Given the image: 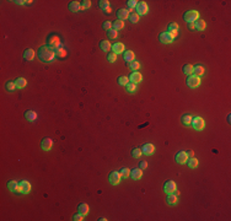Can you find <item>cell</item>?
Wrapping results in <instances>:
<instances>
[{
    "label": "cell",
    "mask_w": 231,
    "mask_h": 221,
    "mask_svg": "<svg viewBox=\"0 0 231 221\" xmlns=\"http://www.w3.org/2000/svg\"><path fill=\"white\" fill-rule=\"evenodd\" d=\"M38 59L43 63H51L55 58V49H53L49 46H42L37 52Z\"/></svg>",
    "instance_id": "6da1fadb"
},
{
    "label": "cell",
    "mask_w": 231,
    "mask_h": 221,
    "mask_svg": "<svg viewBox=\"0 0 231 221\" xmlns=\"http://www.w3.org/2000/svg\"><path fill=\"white\" fill-rule=\"evenodd\" d=\"M183 19H185V21L188 22V23H193L199 19V13L195 11V10H189V11H187V13H185Z\"/></svg>",
    "instance_id": "7a4b0ae2"
},
{
    "label": "cell",
    "mask_w": 231,
    "mask_h": 221,
    "mask_svg": "<svg viewBox=\"0 0 231 221\" xmlns=\"http://www.w3.org/2000/svg\"><path fill=\"white\" fill-rule=\"evenodd\" d=\"M47 42H48V46L52 47L53 49H57L60 47V39L57 34H49L48 38H47Z\"/></svg>",
    "instance_id": "3957f363"
},
{
    "label": "cell",
    "mask_w": 231,
    "mask_h": 221,
    "mask_svg": "<svg viewBox=\"0 0 231 221\" xmlns=\"http://www.w3.org/2000/svg\"><path fill=\"white\" fill-rule=\"evenodd\" d=\"M191 125H192V127H193L195 130H202V129H204V127H205V122H204L203 118H200V117H194V118H192Z\"/></svg>",
    "instance_id": "277c9868"
},
{
    "label": "cell",
    "mask_w": 231,
    "mask_h": 221,
    "mask_svg": "<svg viewBox=\"0 0 231 221\" xmlns=\"http://www.w3.org/2000/svg\"><path fill=\"white\" fill-rule=\"evenodd\" d=\"M186 82H187V85L191 87V88H194V87H198V86H199L200 79H199V76L192 74V75H189V76L187 77V81H186Z\"/></svg>",
    "instance_id": "5b68a950"
},
{
    "label": "cell",
    "mask_w": 231,
    "mask_h": 221,
    "mask_svg": "<svg viewBox=\"0 0 231 221\" xmlns=\"http://www.w3.org/2000/svg\"><path fill=\"white\" fill-rule=\"evenodd\" d=\"M135 11H137V14L140 16V15H146L147 11H149V8H147V4L145 1H138L137 6H135Z\"/></svg>",
    "instance_id": "8992f818"
},
{
    "label": "cell",
    "mask_w": 231,
    "mask_h": 221,
    "mask_svg": "<svg viewBox=\"0 0 231 221\" xmlns=\"http://www.w3.org/2000/svg\"><path fill=\"white\" fill-rule=\"evenodd\" d=\"M173 36L171 34V33H169V32H162V33H160V36H159V41L161 42V43H164V44H169V43H171V42L173 41Z\"/></svg>",
    "instance_id": "52a82bcc"
},
{
    "label": "cell",
    "mask_w": 231,
    "mask_h": 221,
    "mask_svg": "<svg viewBox=\"0 0 231 221\" xmlns=\"http://www.w3.org/2000/svg\"><path fill=\"white\" fill-rule=\"evenodd\" d=\"M121 173L119 172H117V171H113V172H111L110 173V176H108V181H110V183L112 184V186H116V184H118L121 182Z\"/></svg>",
    "instance_id": "ba28073f"
},
{
    "label": "cell",
    "mask_w": 231,
    "mask_h": 221,
    "mask_svg": "<svg viewBox=\"0 0 231 221\" xmlns=\"http://www.w3.org/2000/svg\"><path fill=\"white\" fill-rule=\"evenodd\" d=\"M175 160H176V162H177V163H180V165H185V163L187 162V160H188V155H187V152H186V151H180V152H177V154H176Z\"/></svg>",
    "instance_id": "9c48e42d"
},
{
    "label": "cell",
    "mask_w": 231,
    "mask_h": 221,
    "mask_svg": "<svg viewBox=\"0 0 231 221\" xmlns=\"http://www.w3.org/2000/svg\"><path fill=\"white\" fill-rule=\"evenodd\" d=\"M176 189H177V186H176V183L173 181H167L166 183L164 184V192L167 193V194L173 193Z\"/></svg>",
    "instance_id": "30bf717a"
},
{
    "label": "cell",
    "mask_w": 231,
    "mask_h": 221,
    "mask_svg": "<svg viewBox=\"0 0 231 221\" xmlns=\"http://www.w3.org/2000/svg\"><path fill=\"white\" fill-rule=\"evenodd\" d=\"M53 146V140L51 138H44L41 142V147H42V150L44 151H49Z\"/></svg>",
    "instance_id": "8fae6325"
},
{
    "label": "cell",
    "mask_w": 231,
    "mask_h": 221,
    "mask_svg": "<svg viewBox=\"0 0 231 221\" xmlns=\"http://www.w3.org/2000/svg\"><path fill=\"white\" fill-rule=\"evenodd\" d=\"M129 81L130 82H133V83H138V82H140L141 80H143V76H141V74L140 73H138V71H133L132 74L129 75Z\"/></svg>",
    "instance_id": "7c38bea8"
},
{
    "label": "cell",
    "mask_w": 231,
    "mask_h": 221,
    "mask_svg": "<svg viewBox=\"0 0 231 221\" xmlns=\"http://www.w3.org/2000/svg\"><path fill=\"white\" fill-rule=\"evenodd\" d=\"M29 190H31V184H29V182L21 181L20 182V193L27 194V193H29Z\"/></svg>",
    "instance_id": "4fadbf2b"
},
{
    "label": "cell",
    "mask_w": 231,
    "mask_h": 221,
    "mask_svg": "<svg viewBox=\"0 0 231 221\" xmlns=\"http://www.w3.org/2000/svg\"><path fill=\"white\" fill-rule=\"evenodd\" d=\"M8 189L14 193H20V183H17L16 181H10L8 182Z\"/></svg>",
    "instance_id": "5bb4252c"
},
{
    "label": "cell",
    "mask_w": 231,
    "mask_h": 221,
    "mask_svg": "<svg viewBox=\"0 0 231 221\" xmlns=\"http://www.w3.org/2000/svg\"><path fill=\"white\" fill-rule=\"evenodd\" d=\"M129 176L132 177V180L138 181V180H140V178H141V176H143V171H141L140 168H134V170L130 171Z\"/></svg>",
    "instance_id": "9a60e30c"
},
{
    "label": "cell",
    "mask_w": 231,
    "mask_h": 221,
    "mask_svg": "<svg viewBox=\"0 0 231 221\" xmlns=\"http://www.w3.org/2000/svg\"><path fill=\"white\" fill-rule=\"evenodd\" d=\"M154 151H155V147H154L152 144H144L143 147H141V152L147 155V156H149V155H152Z\"/></svg>",
    "instance_id": "2e32d148"
},
{
    "label": "cell",
    "mask_w": 231,
    "mask_h": 221,
    "mask_svg": "<svg viewBox=\"0 0 231 221\" xmlns=\"http://www.w3.org/2000/svg\"><path fill=\"white\" fill-rule=\"evenodd\" d=\"M167 32L172 34L173 37H176V36L178 34V25H177L176 22L170 23V25H169V27H167Z\"/></svg>",
    "instance_id": "e0dca14e"
},
{
    "label": "cell",
    "mask_w": 231,
    "mask_h": 221,
    "mask_svg": "<svg viewBox=\"0 0 231 221\" xmlns=\"http://www.w3.org/2000/svg\"><path fill=\"white\" fill-rule=\"evenodd\" d=\"M117 16H118V20H121V21L126 20V19H128V17H129V10H127V9H119V10L117 11Z\"/></svg>",
    "instance_id": "ac0fdd59"
},
{
    "label": "cell",
    "mask_w": 231,
    "mask_h": 221,
    "mask_svg": "<svg viewBox=\"0 0 231 221\" xmlns=\"http://www.w3.org/2000/svg\"><path fill=\"white\" fill-rule=\"evenodd\" d=\"M25 118L28 122H34L37 119V113L34 111H26L25 112Z\"/></svg>",
    "instance_id": "d6986e66"
},
{
    "label": "cell",
    "mask_w": 231,
    "mask_h": 221,
    "mask_svg": "<svg viewBox=\"0 0 231 221\" xmlns=\"http://www.w3.org/2000/svg\"><path fill=\"white\" fill-rule=\"evenodd\" d=\"M123 59H124V62L128 63V64L132 63L134 60V53L132 51H126L124 54H123Z\"/></svg>",
    "instance_id": "ffe728a7"
},
{
    "label": "cell",
    "mask_w": 231,
    "mask_h": 221,
    "mask_svg": "<svg viewBox=\"0 0 231 221\" xmlns=\"http://www.w3.org/2000/svg\"><path fill=\"white\" fill-rule=\"evenodd\" d=\"M112 51L116 54H121V53H124V44L123 43H114L112 46Z\"/></svg>",
    "instance_id": "44dd1931"
},
{
    "label": "cell",
    "mask_w": 231,
    "mask_h": 221,
    "mask_svg": "<svg viewBox=\"0 0 231 221\" xmlns=\"http://www.w3.org/2000/svg\"><path fill=\"white\" fill-rule=\"evenodd\" d=\"M69 10L72 11V13H78L79 10H81V6H80V3L78 1H70L69 4Z\"/></svg>",
    "instance_id": "7402d4cb"
},
{
    "label": "cell",
    "mask_w": 231,
    "mask_h": 221,
    "mask_svg": "<svg viewBox=\"0 0 231 221\" xmlns=\"http://www.w3.org/2000/svg\"><path fill=\"white\" fill-rule=\"evenodd\" d=\"M34 58V51L33 49H26L25 52H23V59L27 62L32 60V59Z\"/></svg>",
    "instance_id": "603a6c76"
},
{
    "label": "cell",
    "mask_w": 231,
    "mask_h": 221,
    "mask_svg": "<svg viewBox=\"0 0 231 221\" xmlns=\"http://www.w3.org/2000/svg\"><path fill=\"white\" fill-rule=\"evenodd\" d=\"M100 48H101L103 52H110L112 49V46L108 41H101L100 42Z\"/></svg>",
    "instance_id": "cb8c5ba5"
},
{
    "label": "cell",
    "mask_w": 231,
    "mask_h": 221,
    "mask_svg": "<svg viewBox=\"0 0 231 221\" xmlns=\"http://www.w3.org/2000/svg\"><path fill=\"white\" fill-rule=\"evenodd\" d=\"M187 165H188V167L189 168H195V167L198 166V160L195 159L194 156H192V157H188V160H187V162H186Z\"/></svg>",
    "instance_id": "d4e9b609"
},
{
    "label": "cell",
    "mask_w": 231,
    "mask_h": 221,
    "mask_svg": "<svg viewBox=\"0 0 231 221\" xmlns=\"http://www.w3.org/2000/svg\"><path fill=\"white\" fill-rule=\"evenodd\" d=\"M194 26H195V29H198V31H204V28H205V22H204V20H197L194 22Z\"/></svg>",
    "instance_id": "484cf974"
},
{
    "label": "cell",
    "mask_w": 231,
    "mask_h": 221,
    "mask_svg": "<svg viewBox=\"0 0 231 221\" xmlns=\"http://www.w3.org/2000/svg\"><path fill=\"white\" fill-rule=\"evenodd\" d=\"M166 201H167V204H170V205H175L176 203H177V195L175 193H170L167 195Z\"/></svg>",
    "instance_id": "4316f807"
},
{
    "label": "cell",
    "mask_w": 231,
    "mask_h": 221,
    "mask_svg": "<svg viewBox=\"0 0 231 221\" xmlns=\"http://www.w3.org/2000/svg\"><path fill=\"white\" fill-rule=\"evenodd\" d=\"M15 83H16V87L17 88H23V87L26 86L27 81H26V79H23V77H19V79L15 80Z\"/></svg>",
    "instance_id": "83f0119b"
},
{
    "label": "cell",
    "mask_w": 231,
    "mask_h": 221,
    "mask_svg": "<svg viewBox=\"0 0 231 221\" xmlns=\"http://www.w3.org/2000/svg\"><path fill=\"white\" fill-rule=\"evenodd\" d=\"M182 71H183V74H185V75H188L189 76V75L193 74V67H192L191 64H186L185 67L182 68Z\"/></svg>",
    "instance_id": "f1b7e54d"
},
{
    "label": "cell",
    "mask_w": 231,
    "mask_h": 221,
    "mask_svg": "<svg viewBox=\"0 0 231 221\" xmlns=\"http://www.w3.org/2000/svg\"><path fill=\"white\" fill-rule=\"evenodd\" d=\"M124 27V22L121 21V20H116L114 22H112V28L118 31V29H122Z\"/></svg>",
    "instance_id": "f546056e"
},
{
    "label": "cell",
    "mask_w": 231,
    "mask_h": 221,
    "mask_svg": "<svg viewBox=\"0 0 231 221\" xmlns=\"http://www.w3.org/2000/svg\"><path fill=\"white\" fill-rule=\"evenodd\" d=\"M193 73H194V75H197V76L203 75V74H204V68L202 67V65H194Z\"/></svg>",
    "instance_id": "4dcf8cb0"
},
{
    "label": "cell",
    "mask_w": 231,
    "mask_h": 221,
    "mask_svg": "<svg viewBox=\"0 0 231 221\" xmlns=\"http://www.w3.org/2000/svg\"><path fill=\"white\" fill-rule=\"evenodd\" d=\"M79 213L82 214L84 216H85V215H87V213H88V205L86 204V203H82V204L79 205Z\"/></svg>",
    "instance_id": "1f68e13d"
},
{
    "label": "cell",
    "mask_w": 231,
    "mask_h": 221,
    "mask_svg": "<svg viewBox=\"0 0 231 221\" xmlns=\"http://www.w3.org/2000/svg\"><path fill=\"white\" fill-rule=\"evenodd\" d=\"M98 6L101 8L103 11L108 10L110 9V1H107V0H100V1H98Z\"/></svg>",
    "instance_id": "d6a6232c"
},
{
    "label": "cell",
    "mask_w": 231,
    "mask_h": 221,
    "mask_svg": "<svg viewBox=\"0 0 231 221\" xmlns=\"http://www.w3.org/2000/svg\"><path fill=\"white\" fill-rule=\"evenodd\" d=\"M126 87H127V91H128L129 93H133V92H135V91H137V83L128 82Z\"/></svg>",
    "instance_id": "836d02e7"
},
{
    "label": "cell",
    "mask_w": 231,
    "mask_h": 221,
    "mask_svg": "<svg viewBox=\"0 0 231 221\" xmlns=\"http://www.w3.org/2000/svg\"><path fill=\"white\" fill-rule=\"evenodd\" d=\"M128 19H129V21L132 22V23H137L139 21V15L137 13H132V14H129Z\"/></svg>",
    "instance_id": "e575fe53"
},
{
    "label": "cell",
    "mask_w": 231,
    "mask_h": 221,
    "mask_svg": "<svg viewBox=\"0 0 231 221\" xmlns=\"http://www.w3.org/2000/svg\"><path fill=\"white\" fill-rule=\"evenodd\" d=\"M129 82V79L127 76H119L118 77V83L122 86H127V83Z\"/></svg>",
    "instance_id": "d590c367"
},
{
    "label": "cell",
    "mask_w": 231,
    "mask_h": 221,
    "mask_svg": "<svg viewBox=\"0 0 231 221\" xmlns=\"http://www.w3.org/2000/svg\"><path fill=\"white\" fill-rule=\"evenodd\" d=\"M80 6L82 10H86L91 6V1L90 0H82V1H80Z\"/></svg>",
    "instance_id": "8d00e7d4"
},
{
    "label": "cell",
    "mask_w": 231,
    "mask_h": 221,
    "mask_svg": "<svg viewBox=\"0 0 231 221\" xmlns=\"http://www.w3.org/2000/svg\"><path fill=\"white\" fill-rule=\"evenodd\" d=\"M107 34H108V38H111V39H114V38L118 37L117 31H116V29H113V28L108 29V31H107Z\"/></svg>",
    "instance_id": "74e56055"
},
{
    "label": "cell",
    "mask_w": 231,
    "mask_h": 221,
    "mask_svg": "<svg viewBox=\"0 0 231 221\" xmlns=\"http://www.w3.org/2000/svg\"><path fill=\"white\" fill-rule=\"evenodd\" d=\"M139 68H140V64H139L138 62L133 60L132 63H129V69H130V70H133V71H137Z\"/></svg>",
    "instance_id": "f35d334b"
},
{
    "label": "cell",
    "mask_w": 231,
    "mask_h": 221,
    "mask_svg": "<svg viewBox=\"0 0 231 221\" xmlns=\"http://www.w3.org/2000/svg\"><path fill=\"white\" fill-rule=\"evenodd\" d=\"M5 88H6L8 91H14L15 88H16V83L13 82V81H8L6 85H5Z\"/></svg>",
    "instance_id": "ab89813d"
},
{
    "label": "cell",
    "mask_w": 231,
    "mask_h": 221,
    "mask_svg": "<svg viewBox=\"0 0 231 221\" xmlns=\"http://www.w3.org/2000/svg\"><path fill=\"white\" fill-rule=\"evenodd\" d=\"M107 59H108L110 63H114L117 60V54H116V53H113V52H110L108 54H107Z\"/></svg>",
    "instance_id": "60d3db41"
},
{
    "label": "cell",
    "mask_w": 231,
    "mask_h": 221,
    "mask_svg": "<svg viewBox=\"0 0 231 221\" xmlns=\"http://www.w3.org/2000/svg\"><path fill=\"white\" fill-rule=\"evenodd\" d=\"M141 149H133L132 150V156L133 157H135V159H139L140 156H141Z\"/></svg>",
    "instance_id": "b9f144b4"
},
{
    "label": "cell",
    "mask_w": 231,
    "mask_h": 221,
    "mask_svg": "<svg viewBox=\"0 0 231 221\" xmlns=\"http://www.w3.org/2000/svg\"><path fill=\"white\" fill-rule=\"evenodd\" d=\"M55 55H58V57H65V55H67V52H65L64 48L59 47V48L55 49Z\"/></svg>",
    "instance_id": "7bdbcfd3"
},
{
    "label": "cell",
    "mask_w": 231,
    "mask_h": 221,
    "mask_svg": "<svg viewBox=\"0 0 231 221\" xmlns=\"http://www.w3.org/2000/svg\"><path fill=\"white\" fill-rule=\"evenodd\" d=\"M191 122H192V117L191 116L186 114V116L182 117V123L185 124V125H189V124H191Z\"/></svg>",
    "instance_id": "ee69618b"
},
{
    "label": "cell",
    "mask_w": 231,
    "mask_h": 221,
    "mask_svg": "<svg viewBox=\"0 0 231 221\" xmlns=\"http://www.w3.org/2000/svg\"><path fill=\"white\" fill-rule=\"evenodd\" d=\"M119 173H121V177H122V178H127V177L129 176L130 171H129V168H122V170L119 171Z\"/></svg>",
    "instance_id": "f6af8a7d"
},
{
    "label": "cell",
    "mask_w": 231,
    "mask_h": 221,
    "mask_svg": "<svg viewBox=\"0 0 231 221\" xmlns=\"http://www.w3.org/2000/svg\"><path fill=\"white\" fill-rule=\"evenodd\" d=\"M137 4H138V1L137 0H129V1L127 3V5H128V9H135V6H137Z\"/></svg>",
    "instance_id": "bcb514c9"
},
{
    "label": "cell",
    "mask_w": 231,
    "mask_h": 221,
    "mask_svg": "<svg viewBox=\"0 0 231 221\" xmlns=\"http://www.w3.org/2000/svg\"><path fill=\"white\" fill-rule=\"evenodd\" d=\"M111 27H112V22H111V21H105V22H103V25H102V28H103V29L108 31V29H111Z\"/></svg>",
    "instance_id": "7dc6e473"
},
{
    "label": "cell",
    "mask_w": 231,
    "mask_h": 221,
    "mask_svg": "<svg viewBox=\"0 0 231 221\" xmlns=\"http://www.w3.org/2000/svg\"><path fill=\"white\" fill-rule=\"evenodd\" d=\"M82 217H84V215L79 213V214H75V215H74V216H73V220H74V221H81Z\"/></svg>",
    "instance_id": "c3c4849f"
},
{
    "label": "cell",
    "mask_w": 231,
    "mask_h": 221,
    "mask_svg": "<svg viewBox=\"0 0 231 221\" xmlns=\"http://www.w3.org/2000/svg\"><path fill=\"white\" fill-rule=\"evenodd\" d=\"M147 167V162L146 161H140V163H139V168L140 170H145Z\"/></svg>",
    "instance_id": "681fc988"
},
{
    "label": "cell",
    "mask_w": 231,
    "mask_h": 221,
    "mask_svg": "<svg viewBox=\"0 0 231 221\" xmlns=\"http://www.w3.org/2000/svg\"><path fill=\"white\" fill-rule=\"evenodd\" d=\"M188 28H191V29L195 28V26H194V22H193V23H188Z\"/></svg>",
    "instance_id": "f907efd6"
},
{
    "label": "cell",
    "mask_w": 231,
    "mask_h": 221,
    "mask_svg": "<svg viewBox=\"0 0 231 221\" xmlns=\"http://www.w3.org/2000/svg\"><path fill=\"white\" fill-rule=\"evenodd\" d=\"M187 155H188V156H191V157H192V156H193V151H189Z\"/></svg>",
    "instance_id": "816d5d0a"
}]
</instances>
